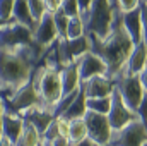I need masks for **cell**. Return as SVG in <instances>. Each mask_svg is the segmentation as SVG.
<instances>
[{
  "instance_id": "cell-22",
  "label": "cell",
  "mask_w": 147,
  "mask_h": 146,
  "mask_svg": "<svg viewBox=\"0 0 147 146\" xmlns=\"http://www.w3.org/2000/svg\"><path fill=\"white\" fill-rule=\"evenodd\" d=\"M69 143L75 145V143H80L82 139L87 138V129H86V124H84V119H77V120H70L69 124Z\"/></svg>"
},
{
  "instance_id": "cell-7",
  "label": "cell",
  "mask_w": 147,
  "mask_h": 146,
  "mask_svg": "<svg viewBox=\"0 0 147 146\" xmlns=\"http://www.w3.org/2000/svg\"><path fill=\"white\" fill-rule=\"evenodd\" d=\"M84 124L87 129V138L96 146L110 145L113 129L110 126L108 115H101V113H94V112L87 110L84 115Z\"/></svg>"
},
{
  "instance_id": "cell-35",
  "label": "cell",
  "mask_w": 147,
  "mask_h": 146,
  "mask_svg": "<svg viewBox=\"0 0 147 146\" xmlns=\"http://www.w3.org/2000/svg\"><path fill=\"white\" fill-rule=\"evenodd\" d=\"M43 145V143H41ZM45 146H70V143H69V139L65 138V136H58L57 139H53L50 145H45Z\"/></svg>"
},
{
  "instance_id": "cell-5",
  "label": "cell",
  "mask_w": 147,
  "mask_h": 146,
  "mask_svg": "<svg viewBox=\"0 0 147 146\" xmlns=\"http://www.w3.org/2000/svg\"><path fill=\"white\" fill-rule=\"evenodd\" d=\"M115 89L118 91V95L121 96L123 103L128 108L137 112L139 105H140V100L144 96V88L140 84L139 76L123 72L121 76H118L115 79Z\"/></svg>"
},
{
  "instance_id": "cell-25",
  "label": "cell",
  "mask_w": 147,
  "mask_h": 146,
  "mask_svg": "<svg viewBox=\"0 0 147 146\" xmlns=\"http://www.w3.org/2000/svg\"><path fill=\"white\" fill-rule=\"evenodd\" d=\"M69 21L70 17L60 9L53 14V23H55V28H57V35L60 40H67V28H69Z\"/></svg>"
},
{
  "instance_id": "cell-46",
  "label": "cell",
  "mask_w": 147,
  "mask_h": 146,
  "mask_svg": "<svg viewBox=\"0 0 147 146\" xmlns=\"http://www.w3.org/2000/svg\"><path fill=\"white\" fill-rule=\"evenodd\" d=\"M146 45H147V40H146Z\"/></svg>"
},
{
  "instance_id": "cell-43",
  "label": "cell",
  "mask_w": 147,
  "mask_h": 146,
  "mask_svg": "<svg viewBox=\"0 0 147 146\" xmlns=\"http://www.w3.org/2000/svg\"><path fill=\"white\" fill-rule=\"evenodd\" d=\"M3 26H5V23H3V21H2V19H0V29H2V28H3Z\"/></svg>"
},
{
  "instance_id": "cell-47",
  "label": "cell",
  "mask_w": 147,
  "mask_h": 146,
  "mask_svg": "<svg viewBox=\"0 0 147 146\" xmlns=\"http://www.w3.org/2000/svg\"><path fill=\"white\" fill-rule=\"evenodd\" d=\"M39 146H45V145H39Z\"/></svg>"
},
{
  "instance_id": "cell-3",
  "label": "cell",
  "mask_w": 147,
  "mask_h": 146,
  "mask_svg": "<svg viewBox=\"0 0 147 146\" xmlns=\"http://www.w3.org/2000/svg\"><path fill=\"white\" fill-rule=\"evenodd\" d=\"M31 81H33V84L38 91L39 105L53 110V107L58 103V100L63 96L60 71L46 69L45 65H38L36 71L33 72Z\"/></svg>"
},
{
  "instance_id": "cell-10",
  "label": "cell",
  "mask_w": 147,
  "mask_h": 146,
  "mask_svg": "<svg viewBox=\"0 0 147 146\" xmlns=\"http://www.w3.org/2000/svg\"><path fill=\"white\" fill-rule=\"evenodd\" d=\"M33 43V31L16 21L5 23L0 29V46H21Z\"/></svg>"
},
{
  "instance_id": "cell-19",
  "label": "cell",
  "mask_w": 147,
  "mask_h": 146,
  "mask_svg": "<svg viewBox=\"0 0 147 146\" xmlns=\"http://www.w3.org/2000/svg\"><path fill=\"white\" fill-rule=\"evenodd\" d=\"M12 21H16V23H19V24H24V26H28L31 31H34L36 23H34L33 17H31V10H29L28 0H16V3H14V12H12Z\"/></svg>"
},
{
  "instance_id": "cell-49",
  "label": "cell",
  "mask_w": 147,
  "mask_h": 146,
  "mask_svg": "<svg viewBox=\"0 0 147 146\" xmlns=\"http://www.w3.org/2000/svg\"><path fill=\"white\" fill-rule=\"evenodd\" d=\"M106 146H110V145H106Z\"/></svg>"
},
{
  "instance_id": "cell-24",
  "label": "cell",
  "mask_w": 147,
  "mask_h": 146,
  "mask_svg": "<svg viewBox=\"0 0 147 146\" xmlns=\"http://www.w3.org/2000/svg\"><path fill=\"white\" fill-rule=\"evenodd\" d=\"M86 36V24L80 16L70 17L69 28H67V40H75V38Z\"/></svg>"
},
{
  "instance_id": "cell-4",
  "label": "cell",
  "mask_w": 147,
  "mask_h": 146,
  "mask_svg": "<svg viewBox=\"0 0 147 146\" xmlns=\"http://www.w3.org/2000/svg\"><path fill=\"white\" fill-rule=\"evenodd\" d=\"M36 105H39V96H38V91L33 81H29L28 84L19 88L10 98L3 100V113H12V115L22 117L24 112H28Z\"/></svg>"
},
{
  "instance_id": "cell-38",
  "label": "cell",
  "mask_w": 147,
  "mask_h": 146,
  "mask_svg": "<svg viewBox=\"0 0 147 146\" xmlns=\"http://www.w3.org/2000/svg\"><path fill=\"white\" fill-rule=\"evenodd\" d=\"M70 146H96V145H94L89 138H86V139H82L80 143H75V145H70Z\"/></svg>"
},
{
  "instance_id": "cell-17",
  "label": "cell",
  "mask_w": 147,
  "mask_h": 146,
  "mask_svg": "<svg viewBox=\"0 0 147 146\" xmlns=\"http://www.w3.org/2000/svg\"><path fill=\"white\" fill-rule=\"evenodd\" d=\"M147 65V45L146 41H140L135 45L128 62H127V67H125V72L134 74V76H139L146 69Z\"/></svg>"
},
{
  "instance_id": "cell-23",
  "label": "cell",
  "mask_w": 147,
  "mask_h": 146,
  "mask_svg": "<svg viewBox=\"0 0 147 146\" xmlns=\"http://www.w3.org/2000/svg\"><path fill=\"white\" fill-rule=\"evenodd\" d=\"M86 107H87L89 112L108 115L111 108V96H106V98H87L86 100Z\"/></svg>"
},
{
  "instance_id": "cell-14",
  "label": "cell",
  "mask_w": 147,
  "mask_h": 146,
  "mask_svg": "<svg viewBox=\"0 0 147 146\" xmlns=\"http://www.w3.org/2000/svg\"><path fill=\"white\" fill-rule=\"evenodd\" d=\"M22 119L26 122H29L38 132L39 136H43V132L48 129V126L53 122L55 115H53V110L46 108V107H41V105H36L33 108H29L28 112L22 113Z\"/></svg>"
},
{
  "instance_id": "cell-16",
  "label": "cell",
  "mask_w": 147,
  "mask_h": 146,
  "mask_svg": "<svg viewBox=\"0 0 147 146\" xmlns=\"http://www.w3.org/2000/svg\"><path fill=\"white\" fill-rule=\"evenodd\" d=\"M22 127H24L22 117L12 115V113H2V136L9 139L12 145H16V141L19 139Z\"/></svg>"
},
{
  "instance_id": "cell-9",
  "label": "cell",
  "mask_w": 147,
  "mask_h": 146,
  "mask_svg": "<svg viewBox=\"0 0 147 146\" xmlns=\"http://www.w3.org/2000/svg\"><path fill=\"white\" fill-rule=\"evenodd\" d=\"M108 120H110V126L113 131H120L125 126H128L130 122L139 120L137 112L130 110L123 103V100L116 89H113V93H111V108L108 113Z\"/></svg>"
},
{
  "instance_id": "cell-12",
  "label": "cell",
  "mask_w": 147,
  "mask_h": 146,
  "mask_svg": "<svg viewBox=\"0 0 147 146\" xmlns=\"http://www.w3.org/2000/svg\"><path fill=\"white\" fill-rule=\"evenodd\" d=\"M57 40H58V35H57L55 23H53V14L46 12L41 17V21L36 24L34 31H33V41L39 46H43V48H48Z\"/></svg>"
},
{
  "instance_id": "cell-26",
  "label": "cell",
  "mask_w": 147,
  "mask_h": 146,
  "mask_svg": "<svg viewBox=\"0 0 147 146\" xmlns=\"http://www.w3.org/2000/svg\"><path fill=\"white\" fill-rule=\"evenodd\" d=\"M79 91H80V88L77 89V91H74V93H69V95H63L60 100H58V103L53 107V115L55 117H62L67 110H69V107L72 105V102L77 98V95H79Z\"/></svg>"
},
{
  "instance_id": "cell-42",
  "label": "cell",
  "mask_w": 147,
  "mask_h": 146,
  "mask_svg": "<svg viewBox=\"0 0 147 146\" xmlns=\"http://www.w3.org/2000/svg\"><path fill=\"white\" fill-rule=\"evenodd\" d=\"M0 134H2V113H0Z\"/></svg>"
},
{
  "instance_id": "cell-11",
  "label": "cell",
  "mask_w": 147,
  "mask_h": 146,
  "mask_svg": "<svg viewBox=\"0 0 147 146\" xmlns=\"http://www.w3.org/2000/svg\"><path fill=\"white\" fill-rule=\"evenodd\" d=\"M77 67H79V76H80L82 83L87 79L98 77V76H106V72H108L106 64L91 50L77 60Z\"/></svg>"
},
{
  "instance_id": "cell-28",
  "label": "cell",
  "mask_w": 147,
  "mask_h": 146,
  "mask_svg": "<svg viewBox=\"0 0 147 146\" xmlns=\"http://www.w3.org/2000/svg\"><path fill=\"white\" fill-rule=\"evenodd\" d=\"M29 3V10H31V17L34 23H39L41 17L46 14V5H45V0H28Z\"/></svg>"
},
{
  "instance_id": "cell-27",
  "label": "cell",
  "mask_w": 147,
  "mask_h": 146,
  "mask_svg": "<svg viewBox=\"0 0 147 146\" xmlns=\"http://www.w3.org/2000/svg\"><path fill=\"white\" fill-rule=\"evenodd\" d=\"M58 136H62V134H60V120H58V117H55L53 122L48 126V129L43 132L41 143H43V145H50V143H51L53 139H57Z\"/></svg>"
},
{
  "instance_id": "cell-37",
  "label": "cell",
  "mask_w": 147,
  "mask_h": 146,
  "mask_svg": "<svg viewBox=\"0 0 147 146\" xmlns=\"http://www.w3.org/2000/svg\"><path fill=\"white\" fill-rule=\"evenodd\" d=\"M139 79H140V84H142L144 91L147 93V65H146V69H144L142 72L139 74Z\"/></svg>"
},
{
  "instance_id": "cell-15",
  "label": "cell",
  "mask_w": 147,
  "mask_h": 146,
  "mask_svg": "<svg viewBox=\"0 0 147 146\" xmlns=\"http://www.w3.org/2000/svg\"><path fill=\"white\" fill-rule=\"evenodd\" d=\"M121 21L123 26L128 33V36L132 38V41L137 45L140 41H144V35H142V19H140V10L139 7L130 10V12H123L121 14Z\"/></svg>"
},
{
  "instance_id": "cell-18",
  "label": "cell",
  "mask_w": 147,
  "mask_h": 146,
  "mask_svg": "<svg viewBox=\"0 0 147 146\" xmlns=\"http://www.w3.org/2000/svg\"><path fill=\"white\" fill-rule=\"evenodd\" d=\"M60 79H62V91H63V95H69V93L77 91L80 88V84H82L80 76H79L77 62L65 65L60 71Z\"/></svg>"
},
{
  "instance_id": "cell-45",
  "label": "cell",
  "mask_w": 147,
  "mask_h": 146,
  "mask_svg": "<svg viewBox=\"0 0 147 146\" xmlns=\"http://www.w3.org/2000/svg\"><path fill=\"white\" fill-rule=\"evenodd\" d=\"M142 146H147V141H146V143H144V145H142Z\"/></svg>"
},
{
  "instance_id": "cell-40",
  "label": "cell",
  "mask_w": 147,
  "mask_h": 146,
  "mask_svg": "<svg viewBox=\"0 0 147 146\" xmlns=\"http://www.w3.org/2000/svg\"><path fill=\"white\" fill-rule=\"evenodd\" d=\"M0 98H2V100H5V98H7V95L3 93V89H2V88H0Z\"/></svg>"
},
{
  "instance_id": "cell-8",
  "label": "cell",
  "mask_w": 147,
  "mask_h": 146,
  "mask_svg": "<svg viewBox=\"0 0 147 146\" xmlns=\"http://www.w3.org/2000/svg\"><path fill=\"white\" fill-rule=\"evenodd\" d=\"M147 141V127L142 120H134L120 131H113L110 146H142Z\"/></svg>"
},
{
  "instance_id": "cell-13",
  "label": "cell",
  "mask_w": 147,
  "mask_h": 146,
  "mask_svg": "<svg viewBox=\"0 0 147 146\" xmlns=\"http://www.w3.org/2000/svg\"><path fill=\"white\" fill-rule=\"evenodd\" d=\"M80 88L86 98H106V96H111L115 89V81H111L106 76H98V77L84 81Z\"/></svg>"
},
{
  "instance_id": "cell-29",
  "label": "cell",
  "mask_w": 147,
  "mask_h": 146,
  "mask_svg": "<svg viewBox=\"0 0 147 146\" xmlns=\"http://www.w3.org/2000/svg\"><path fill=\"white\" fill-rule=\"evenodd\" d=\"M14 3H16V0H0V19H2L3 23L12 21Z\"/></svg>"
},
{
  "instance_id": "cell-41",
  "label": "cell",
  "mask_w": 147,
  "mask_h": 146,
  "mask_svg": "<svg viewBox=\"0 0 147 146\" xmlns=\"http://www.w3.org/2000/svg\"><path fill=\"white\" fill-rule=\"evenodd\" d=\"M0 113H3V100L0 98Z\"/></svg>"
},
{
  "instance_id": "cell-20",
  "label": "cell",
  "mask_w": 147,
  "mask_h": 146,
  "mask_svg": "<svg viewBox=\"0 0 147 146\" xmlns=\"http://www.w3.org/2000/svg\"><path fill=\"white\" fill-rule=\"evenodd\" d=\"M86 95H84V91H82V88H80V91H79V95H77V98L72 102V105L69 107V110L62 115V119H65V120H77V119H84V115H86V112H87V107H86Z\"/></svg>"
},
{
  "instance_id": "cell-1",
  "label": "cell",
  "mask_w": 147,
  "mask_h": 146,
  "mask_svg": "<svg viewBox=\"0 0 147 146\" xmlns=\"http://www.w3.org/2000/svg\"><path fill=\"white\" fill-rule=\"evenodd\" d=\"M45 53L46 48L34 41L21 46H0V88L7 98L31 81Z\"/></svg>"
},
{
  "instance_id": "cell-48",
  "label": "cell",
  "mask_w": 147,
  "mask_h": 146,
  "mask_svg": "<svg viewBox=\"0 0 147 146\" xmlns=\"http://www.w3.org/2000/svg\"><path fill=\"white\" fill-rule=\"evenodd\" d=\"M144 2H147V0H144Z\"/></svg>"
},
{
  "instance_id": "cell-6",
  "label": "cell",
  "mask_w": 147,
  "mask_h": 146,
  "mask_svg": "<svg viewBox=\"0 0 147 146\" xmlns=\"http://www.w3.org/2000/svg\"><path fill=\"white\" fill-rule=\"evenodd\" d=\"M55 48H57L60 67L63 69L65 65L77 62L82 55H86L91 50V43H89L87 36H80L75 40H60L58 38L55 41Z\"/></svg>"
},
{
  "instance_id": "cell-2",
  "label": "cell",
  "mask_w": 147,
  "mask_h": 146,
  "mask_svg": "<svg viewBox=\"0 0 147 146\" xmlns=\"http://www.w3.org/2000/svg\"><path fill=\"white\" fill-rule=\"evenodd\" d=\"M121 10L116 9L113 14V21H111V29L108 36L99 40L96 36H86L89 38L91 43V52L96 53L108 67L106 77H110L111 81H115L118 76L125 72L127 62L135 48V43L132 41V38L128 36L123 21H121Z\"/></svg>"
},
{
  "instance_id": "cell-31",
  "label": "cell",
  "mask_w": 147,
  "mask_h": 146,
  "mask_svg": "<svg viewBox=\"0 0 147 146\" xmlns=\"http://www.w3.org/2000/svg\"><path fill=\"white\" fill-rule=\"evenodd\" d=\"M139 10H140V19H142V35H144V41H146L147 40V2L140 0Z\"/></svg>"
},
{
  "instance_id": "cell-21",
  "label": "cell",
  "mask_w": 147,
  "mask_h": 146,
  "mask_svg": "<svg viewBox=\"0 0 147 146\" xmlns=\"http://www.w3.org/2000/svg\"><path fill=\"white\" fill-rule=\"evenodd\" d=\"M41 145V136L36 129L24 120V127H22V132L19 136V139L16 141L14 146H39Z\"/></svg>"
},
{
  "instance_id": "cell-34",
  "label": "cell",
  "mask_w": 147,
  "mask_h": 146,
  "mask_svg": "<svg viewBox=\"0 0 147 146\" xmlns=\"http://www.w3.org/2000/svg\"><path fill=\"white\" fill-rule=\"evenodd\" d=\"M62 2H63V0H45L46 12H50V14H55L57 10H60V9H62Z\"/></svg>"
},
{
  "instance_id": "cell-39",
  "label": "cell",
  "mask_w": 147,
  "mask_h": 146,
  "mask_svg": "<svg viewBox=\"0 0 147 146\" xmlns=\"http://www.w3.org/2000/svg\"><path fill=\"white\" fill-rule=\"evenodd\" d=\"M0 146H14L9 139H5V138H2V143H0Z\"/></svg>"
},
{
  "instance_id": "cell-32",
  "label": "cell",
  "mask_w": 147,
  "mask_h": 146,
  "mask_svg": "<svg viewBox=\"0 0 147 146\" xmlns=\"http://www.w3.org/2000/svg\"><path fill=\"white\" fill-rule=\"evenodd\" d=\"M137 115H139V120H142V124H146L147 127V93L144 91V96L140 100V105L137 108Z\"/></svg>"
},
{
  "instance_id": "cell-33",
  "label": "cell",
  "mask_w": 147,
  "mask_h": 146,
  "mask_svg": "<svg viewBox=\"0 0 147 146\" xmlns=\"http://www.w3.org/2000/svg\"><path fill=\"white\" fill-rule=\"evenodd\" d=\"M140 3V0H118V9L121 12H130L134 9H137Z\"/></svg>"
},
{
  "instance_id": "cell-30",
  "label": "cell",
  "mask_w": 147,
  "mask_h": 146,
  "mask_svg": "<svg viewBox=\"0 0 147 146\" xmlns=\"http://www.w3.org/2000/svg\"><path fill=\"white\" fill-rule=\"evenodd\" d=\"M62 10L69 16V17H75L80 16V7L77 0H63L62 2Z\"/></svg>"
},
{
  "instance_id": "cell-36",
  "label": "cell",
  "mask_w": 147,
  "mask_h": 146,
  "mask_svg": "<svg viewBox=\"0 0 147 146\" xmlns=\"http://www.w3.org/2000/svg\"><path fill=\"white\" fill-rule=\"evenodd\" d=\"M77 2H79V7H80V16L86 14L92 7V3H94V0H77Z\"/></svg>"
},
{
  "instance_id": "cell-44",
  "label": "cell",
  "mask_w": 147,
  "mask_h": 146,
  "mask_svg": "<svg viewBox=\"0 0 147 146\" xmlns=\"http://www.w3.org/2000/svg\"><path fill=\"white\" fill-rule=\"evenodd\" d=\"M2 138H3V136H2V134H0V143H2Z\"/></svg>"
}]
</instances>
